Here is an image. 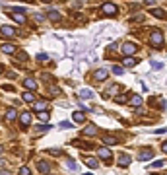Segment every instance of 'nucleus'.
<instances>
[{
    "label": "nucleus",
    "mask_w": 167,
    "mask_h": 175,
    "mask_svg": "<svg viewBox=\"0 0 167 175\" xmlns=\"http://www.w3.org/2000/svg\"><path fill=\"white\" fill-rule=\"evenodd\" d=\"M150 41H152V45H154L156 49H161L163 47V33L157 31V29H154L152 35H150Z\"/></svg>",
    "instance_id": "f257e3e1"
},
{
    "label": "nucleus",
    "mask_w": 167,
    "mask_h": 175,
    "mask_svg": "<svg viewBox=\"0 0 167 175\" xmlns=\"http://www.w3.org/2000/svg\"><path fill=\"white\" fill-rule=\"evenodd\" d=\"M99 12H101V14H105V16H115V14L119 12V8H117L115 4H111V2H105V4H101Z\"/></svg>",
    "instance_id": "f03ea898"
},
{
    "label": "nucleus",
    "mask_w": 167,
    "mask_h": 175,
    "mask_svg": "<svg viewBox=\"0 0 167 175\" xmlns=\"http://www.w3.org/2000/svg\"><path fill=\"white\" fill-rule=\"evenodd\" d=\"M0 35H4V37H16L18 31H16V27H12V25H2L0 27Z\"/></svg>",
    "instance_id": "7ed1b4c3"
},
{
    "label": "nucleus",
    "mask_w": 167,
    "mask_h": 175,
    "mask_svg": "<svg viewBox=\"0 0 167 175\" xmlns=\"http://www.w3.org/2000/svg\"><path fill=\"white\" fill-rule=\"evenodd\" d=\"M136 51H138V47L134 45V43H128V41H126L125 45H122V53H125L126 56H132V55L136 53Z\"/></svg>",
    "instance_id": "20e7f679"
},
{
    "label": "nucleus",
    "mask_w": 167,
    "mask_h": 175,
    "mask_svg": "<svg viewBox=\"0 0 167 175\" xmlns=\"http://www.w3.org/2000/svg\"><path fill=\"white\" fill-rule=\"evenodd\" d=\"M107 76H109V72H107L105 68H99V70H95V74H93V78H95L97 82H103V80H107Z\"/></svg>",
    "instance_id": "39448f33"
},
{
    "label": "nucleus",
    "mask_w": 167,
    "mask_h": 175,
    "mask_svg": "<svg viewBox=\"0 0 167 175\" xmlns=\"http://www.w3.org/2000/svg\"><path fill=\"white\" fill-rule=\"evenodd\" d=\"M20 123H21L24 127H27V125L31 123V113H29V111H24V113L20 115Z\"/></svg>",
    "instance_id": "423d86ee"
},
{
    "label": "nucleus",
    "mask_w": 167,
    "mask_h": 175,
    "mask_svg": "<svg viewBox=\"0 0 167 175\" xmlns=\"http://www.w3.org/2000/svg\"><path fill=\"white\" fill-rule=\"evenodd\" d=\"M2 53H6V55H14L16 53V45H12V43H2Z\"/></svg>",
    "instance_id": "0eeeda50"
},
{
    "label": "nucleus",
    "mask_w": 167,
    "mask_h": 175,
    "mask_svg": "<svg viewBox=\"0 0 167 175\" xmlns=\"http://www.w3.org/2000/svg\"><path fill=\"white\" fill-rule=\"evenodd\" d=\"M24 86H25L29 92H35V90H37V82H35L33 78H25V80H24Z\"/></svg>",
    "instance_id": "6e6552de"
},
{
    "label": "nucleus",
    "mask_w": 167,
    "mask_h": 175,
    "mask_svg": "<svg viewBox=\"0 0 167 175\" xmlns=\"http://www.w3.org/2000/svg\"><path fill=\"white\" fill-rule=\"evenodd\" d=\"M82 132H84L86 136H93V134H97V127H95V125H88V127L82 130Z\"/></svg>",
    "instance_id": "1a4fd4ad"
},
{
    "label": "nucleus",
    "mask_w": 167,
    "mask_h": 175,
    "mask_svg": "<svg viewBox=\"0 0 167 175\" xmlns=\"http://www.w3.org/2000/svg\"><path fill=\"white\" fill-rule=\"evenodd\" d=\"M152 156H154V152H152V150H142L140 152V159H142V162H150Z\"/></svg>",
    "instance_id": "9d476101"
},
{
    "label": "nucleus",
    "mask_w": 167,
    "mask_h": 175,
    "mask_svg": "<svg viewBox=\"0 0 167 175\" xmlns=\"http://www.w3.org/2000/svg\"><path fill=\"white\" fill-rule=\"evenodd\" d=\"M122 64H125L126 68H130V66H136V64H138V61H136L134 56H125V61H122Z\"/></svg>",
    "instance_id": "9b49d317"
},
{
    "label": "nucleus",
    "mask_w": 167,
    "mask_h": 175,
    "mask_svg": "<svg viewBox=\"0 0 167 175\" xmlns=\"http://www.w3.org/2000/svg\"><path fill=\"white\" fill-rule=\"evenodd\" d=\"M97 156H101V158H103L105 162H107V159L111 158L113 154H111V150H107V148H99V150H97Z\"/></svg>",
    "instance_id": "f8f14e48"
},
{
    "label": "nucleus",
    "mask_w": 167,
    "mask_h": 175,
    "mask_svg": "<svg viewBox=\"0 0 167 175\" xmlns=\"http://www.w3.org/2000/svg\"><path fill=\"white\" fill-rule=\"evenodd\" d=\"M37 169H39L41 173H49V171H51V164H47V162H39V164H37Z\"/></svg>",
    "instance_id": "ddd939ff"
},
{
    "label": "nucleus",
    "mask_w": 167,
    "mask_h": 175,
    "mask_svg": "<svg viewBox=\"0 0 167 175\" xmlns=\"http://www.w3.org/2000/svg\"><path fill=\"white\" fill-rule=\"evenodd\" d=\"M101 140H103V144H107V146L117 144V138H115V136H111V134H105L103 138H101Z\"/></svg>",
    "instance_id": "4468645a"
},
{
    "label": "nucleus",
    "mask_w": 167,
    "mask_h": 175,
    "mask_svg": "<svg viewBox=\"0 0 167 175\" xmlns=\"http://www.w3.org/2000/svg\"><path fill=\"white\" fill-rule=\"evenodd\" d=\"M119 165H121V167H126V165H130V158H128V156H125V154H122V156H119Z\"/></svg>",
    "instance_id": "2eb2a0df"
},
{
    "label": "nucleus",
    "mask_w": 167,
    "mask_h": 175,
    "mask_svg": "<svg viewBox=\"0 0 167 175\" xmlns=\"http://www.w3.org/2000/svg\"><path fill=\"white\" fill-rule=\"evenodd\" d=\"M18 117V111L16 109H8V111H6V121H14Z\"/></svg>",
    "instance_id": "dca6fc26"
},
{
    "label": "nucleus",
    "mask_w": 167,
    "mask_h": 175,
    "mask_svg": "<svg viewBox=\"0 0 167 175\" xmlns=\"http://www.w3.org/2000/svg\"><path fill=\"white\" fill-rule=\"evenodd\" d=\"M49 18L53 20V21H59L62 16H60V12H56V10H49Z\"/></svg>",
    "instance_id": "f3484780"
},
{
    "label": "nucleus",
    "mask_w": 167,
    "mask_h": 175,
    "mask_svg": "<svg viewBox=\"0 0 167 175\" xmlns=\"http://www.w3.org/2000/svg\"><path fill=\"white\" fill-rule=\"evenodd\" d=\"M80 97H82V99H91L93 97V92L91 90H82V92H80Z\"/></svg>",
    "instance_id": "a211bd4d"
},
{
    "label": "nucleus",
    "mask_w": 167,
    "mask_h": 175,
    "mask_svg": "<svg viewBox=\"0 0 167 175\" xmlns=\"http://www.w3.org/2000/svg\"><path fill=\"white\" fill-rule=\"evenodd\" d=\"M37 117H39V121H43V123H45V121H49L51 113H49L47 109H45V111H39V113H37Z\"/></svg>",
    "instance_id": "6ab92c4d"
},
{
    "label": "nucleus",
    "mask_w": 167,
    "mask_h": 175,
    "mask_svg": "<svg viewBox=\"0 0 167 175\" xmlns=\"http://www.w3.org/2000/svg\"><path fill=\"white\" fill-rule=\"evenodd\" d=\"M24 101H27V103H35V96L31 92H25L24 93Z\"/></svg>",
    "instance_id": "aec40b11"
},
{
    "label": "nucleus",
    "mask_w": 167,
    "mask_h": 175,
    "mask_svg": "<svg viewBox=\"0 0 167 175\" xmlns=\"http://www.w3.org/2000/svg\"><path fill=\"white\" fill-rule=\"evenodd\" d=\"M84 162H86V164H88L90 167H97V165H99V162H97V159H95V158H90V156H88V158H86V159H84Z\"/></svg>",
    "instance_id": "412c9836"
},
{
    "label": "nucleus",
    "mask_w": 167,
    "mask_h": 175,
    "mask_svg": "<svg viewBox=\"0 0 167 175\" xmlns=\"http://www.w3.org/2000/svg\"><path fill=\"white\" fill-rule=\"evenodd\" d=\"M33 107H35V111H45L47 101H37V103H33Z\"/></svg>",
    "instance_id": "4be33fe9"
},
{
    "label": "nucleus",
    "mask_w": 167,
    "mask_h": 175,
    "mask_svg": "<svg viewBox=\"0 0 167 175\" xmlns=\"http://www.w3.org/2000/svg\"><path fill=\"white\" fill-rule=\"evenodd\" d=\"M74 121H76V123H84V121H86V115L80 113V111H76V113H74Z\"/></svg>",
    "instance_id": "5701e85b"
},
{
    "label": "nucleus",
    "mask_w": 167,
    "mask_h": 175,
    "mask_svg": "<svg viewBox=\"0 0 167 175\" xmlns=\"http://www.w3.org/2000/svg\"><path fill=\"white\" fill-rule=\"evenodd\" d=\"M152 16H156V18H163V16H165V12H163L161 8H154V10H152Z\"/></svg>",
    "instance_id": "b1692460"
},
{
    "label": "nucleus",
    "mask_w": 167,
    "mask_h": 175,
    "mask_svg": "<svg viewBox=\"0 0 167 175\" xmlns=\"http://www.w3.org/2000/svg\"><path fill=\"white\" fill-rule=\"evenodd\" d=\"M14 55H16V58H18V61H27V53H25V51H20V53H14Z\"/></svg>",
    "instance_id": "393cba45"
},
{
    "label": "nucleus",
    "mask_w": 167,
    "mask_h": 175,
    "mask_svg": "<svg viewBox=\"0 0 167 175\" xmlns=\"http://www.w3.org/2000/svg\"><path fill=\"white\" fill-rule=\"evenodd\" d=\"M126 101H128V97L122 96V93L121 96H115V103H126Z\"/></svg>",
    "instance_id": "a878e982"
},
{
    "label": "nucleus",
    "mask_w": 167,
    "mask_h": 175,
    "mask_svg": "<svg viewBox=\"0 0 167 175\" xmlns=\"http://www.w3.org/2000/svg\"><path fill=\"white\" fill-rule=\"evenodd\" d=\"M130 103H132V105H140L142 103V96H132V97H130Z\"/></svg>",
    "instance_id": "bb28decb"
},
{
    "label": "nucleus",
    "mask_w": 167,
    "mask_h": 175,
    "mask_svg": "<svg viewBox=\"0 0 167 175\" xmlns=\"http://www.w3.org/2000/svg\"><path fill=\"white\" fill-rule=\"evenodd\" d=\"M49 93H53V96H60V88L51 86V88H49Z\"/></svg>",
    "instance_id": "cd10ccee"
},
{
    "label": "nucleus",
    "mask_w": 167,
    "mask_h": 175,
    "mask_svg": "<svg viewBox=\"0 0 167 175\" xmlns=\"http://www.w3.org/2000/svg\"><path fill=\"white\" fill-rule=\"evenodd\" d=\"M165 165V159H157V162L152 164V167H163Z\"/></svg>",
    "instance_id": "c85d7f7f"
},
{
    "label": "nucleus",
    "mask_w": 167,
    "mask_h": 175,
    "mask_svg": "<svg viewBox=\"0 0 167 175\" xmlns=\"http://www.w3.org/2000/svg\"><path fill=\"white\" fill-rule=\"evenodd\" d=\"M59 127H60V128H72V123H68V121H62Z\"/></svg>",
    "instance_id": "c756f323"
},
{
    "label": "nucleus",
    "mask_w": 167,
    "mask_h": 175,
    "mask_svg": "<svg viewBox=\"0 0 167 175\" xmlns=\"http://www.w3.org/2000/svg\"><path fill=\"white\" fill-rule=\"evenodd\" d=\"M152 66H154L156 70H157V68L161 70V68H163V62H157V61H154V62H152Z\"/></svg>",
    "instance_id": "7c9ffc66"
},
{
    "label": "nucleus",
    "mask_w": 167,
    "mask_h": 175,
    "mask_svg": "<svg viewBox=\"0 0 167 175\" xmlns=\"http://www.w3.org/2000/svg\"><path fill=\"white\" fill-rule=\"evenodd\" d=\"M20 175H31L29 167H21V169H20Z\"/></svg>",
    "instance_id": "2f4dec72"
},
{
    "label": "nucleus",
    "mask_w": 167,
    "mask_h": 175,
    "mask_svg": "<svg viewBox=\"0 0 167 175\" xmlns=\"http://www.w3.org/2000/svg\"><path fill=\"white\" fill-rule=\"evenodd\" d=\"M66 165L70 167V169H76V162H74V159H68V162H66Z\"/></svg>",
    "instance_id": "473e14b6"
},
{
    "label": "nucleus",
    "mask_w": 167,
    "mask_h": 175,
    "mask_svg": "<svg viewBox=\"0 0 167 175\" xmlns=\"http://www.w3.org/2000/svg\"><path fill=\"white\" fill-rule=\"evenodd\" d=\"M49 154H53V156H60L62 152H60V150H49Z\"/></svg>",
    "instance_id": "72a5a7b5"
},
{
    "label": "nucleus",
    "mask_w": 167,
    "mask_h": 175,
    "mask_svg": "<svg viewBox=\"0 0 167 175\" xmlns=\"http://www.w3.org/2000/svg\"><path fill=\"white\" fill-rule=\"evenodd\" d=\"M113 72H115V74H122V68H121V66H115Z\"/></svg>",
    "instance_id": "f704fd0d"
},
{
    "label": "nucleus",
    "mask_w": 167,
    "mask_h": 175,
    "mask_svg": "<svg viewBox=\"0 0 167 175\" xmlns=\"http://www.w3.org/2000/svg\"><path fill=\"white\" fill-rule=\"evenodd\" d=\"M0 167H4V159L2 158H0Z\"/></svg>",
    "instance_id": "c9c22d12"
},
{
    "label": "nucleus",
    "mask_w": 167,
    "mask_h": 175,
    "mask_svg": "<svg viewBox=\"0 0 167 175\" xmlns=\"http://www.w3.org/2000/svg\"><path fill=\"white\" fill-rule=\"evenodd\" d=\"M2 72H4V66H2V64H0V74H2Z\"/></svg>",
    "instance_id": "e433bc0d"
},
{
    "label": "nucleus",
    "mask_w": 167,
    "mask_h": 175,
    "mask_svg": "<svg viewBox=\"0 0 167 175\" xmlns=\"http://www.w3.org/2000/svg\"><path fill=\"white\" fill-rule=\"evenodd\" d=\"M2 152H4V146H0V154H2Z\"/></svg>",
    "instance_id": "4c0bfd02"
}]
</instances>
